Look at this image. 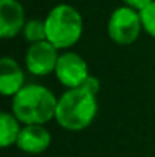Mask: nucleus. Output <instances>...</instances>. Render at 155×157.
<instances>
[{
  "label": "nucleus",
  "mask_w": 155,
  "mask_h": 157,
  "mask_svg": "<svg viewBox=\"0 0 155 157\" xmlns=\"http://www.w3.org/2000/svg\"><path fill=\"white\" fill-rule=\"evenodd\" d=\"M58 98L46 86L26 84L12 96V113L23 125H46L55 119Z\"/></svg>",
  "instance_id": "f257e3e1"
},
{
  "label": "nucleus",
  "mask_w": 155,
  "mask_h": 157,
  "mask_svg": "<svg viewBox=\"0 0 155 157\" xmlns=\"http://www.w3.org/2000/svg\"><path fill=\"white\" fill-rule=\"evenodd\" d=\"M98 95L82 87L67 89L56 104L55 121L67 131H81L88 128L98 114Z\"/></svg>",
  "instance_id": "f03ea898"
},
{
  "label": "nucleus",
  "mask_w": 155,
  "mask_h": 157,
  "mask_svg": "<svg viewBox=\"0 0 155 157\" xmlns=\"http://www.w3.org/2000/svg\"><path fill=\"white\" fill-rule=\"evenodd\" d=\"M46 21L47 41H50L59 51H65L75 46L84 32V18L81 12L67 3H59L53 6Z\"/></svg>",
  "instance_id": "7ed1b4c3"
},
{
  "label": "nucleus",
  "mask_w": 155,
  "mask_h": 157,
  "mask_svg": "<svg viewBox=\"0 0 155 157\" xmlns=\"http://www.w3.org/2000/svg\"><path fill=\"white\" fill-rule=\"evenodd\" d=\"M143 31L142 17L140 12L123 5L116 8L106 23V32L108 37L120 46H129L140 37V32Z\"/></svg>",
  "instance_id": "20e7f679"
},
{
  "label": "nucleus",
  "mask_w": 155,
  "mask_h": 157,
  "mask_svg": "<svg viewBox=\"0 0 155 157\" xmlns=\"http://www.w3.org/2000/svg\"><path fill=\"white\" fill-rule=\"evenodd\" d=\"M90 75L87 61L76 52H62L59 53L55 76L56 79L67 89L81 87L82 82Z\"/></svg>",
  "instance_id": "39448f33"
},
{
  "label": "nucleus",
  "mask_w": 155,
  "mask_h": 157,
  "mask_svg": "<svg viewBox=\"0 0 155 157\" xmlns=\"http://www.w3.org/2000/svg\"><path fill=\"white\" fill-rule=\"evenodd\" d=\"M59 58V49L55 48L50 41L32 43L24 55L26 69L35 76H47L55 73V67Z\"/></svg>",
  "instance_id": "423d86ee"
},
{
  "label": "nucleus",
  "mask_w": 155,
  "mask_h": 157,
  "mask_svg": "<svg viewBox=\"0 0 155 157\" xmlns=\"http://www.w3.org/2000/svg\"><path fill=\"white\" fill-rule=\"evenodd\" d=\"M26 21L24 8L18 0H0V37L3 40L21 34Z\"/></svg>",
  "instance_id": "0eeeda50"
},
{
  "label": "nucleus",
  "mask_w": 155,
  "mask_h": 157,
  "mask_svg": "<svg viewBox=\"0 0 155 157\" xmlns=\"http://www.w3.org/2000/svg\"><path fill=\"white\" fill-rule=\"evenodd\" d=\"M52 144V134L44 125H23L15 147L28 154L44 153Z\"/></svg>",
  "instance_id": "6e6552de"
},
{
  "label": "nucleus",
  "mask_w": 155,
  "mask_h": 157,
  "mask_svg": "<svg viewBox=\"0 0 155 157\" xmlns=\"http://www.w3.org/2000/svg\"><path fill=\"white\" fill-rule=\"evenodd\" d=\"M24 86V72L21 66L14 58L3 56L0 61V93L12 98Z\"/></svg>",
  "instance_id": "1a4fd4ad"
},
{
  "label": "nucleus",
  "mask_w": 155,
  "mask_h": 157,
  "mask_svg": "<svg viewBox=\"0 0 155 157\" xmlns=\"http://www.w3.org/2000/svg\"><path fill=\"white\" fill-rule=\"evenodd\" d=\"M21 122L14 116L11 111H2L0 113V147L9 148L17 144L18 134L21 131Z\"/></svg>",
  "instance_id": "9d476101"
},
{
  "label": "nucleus",
  "mask_w": 155,
  "mask_h": 157,
  "mask_svg": "<svg viewBox=\"0 0 155 157\" xmlns=\"http://www.w3.org/2000/svg\"><path fill=\"white\" fill-rule=\"evenodd\" d=\"M23 38L26 41L32 43H38V41H44L47 40V34H46V21L40 20V18H31L26 21L23 32H21Z\"/></svg>",
  "instance_id": "9b49d317"
},
{
  "label": "nucleus",
  "mask_w": 155,
  "mask_h": 157,
  "mask_svg": "<svg viewBox=\"0 0 155 157\" xmlns=\"http://www.w3.org/2000/svg\"><path fill=\"white\" fill-rule=\"evenodd\" d=\"M140 17H142V25H143V31L155 38V0L146 6L143 11H140Z\"/></svg>",
  "instance_id": "f8f14e48"
},
{
  "label": "nucleus",
  "mask_w": 155,
  "mask_h": 157,
  "mask_svg": "<svg viewBox=\"0 0 155 157\" xmlns=\"http://www.w3.org/2000/svg\"><path fill=\"white\" fill-rule=\"evenodd\" d=\"M82 89H85V90H88L90 93H93V95H98L99 93V90H101V81L96 78V76H93V75H88L87 76V79L82 82V86H81Z\"/></svg>",
  "instance_id": "ddd939ff"
},
{
  "label": "nucleus",
  "mask_w": 155,
  "mask_h": 157,
  "mask_svg": "<svg viewBox=\"0 0 155 157\" xmlns=\"http://www.w3.org/2000/svg\"><path fill=\"white\" fill-rule=\"evenodd\" d=\"M152 2H154V0H123V3H125L126 6H129V8L138 11V12L143 11L146 6H149Z\"/></svg>",
  "instance_id": "4468645a"
}]
</instances>
